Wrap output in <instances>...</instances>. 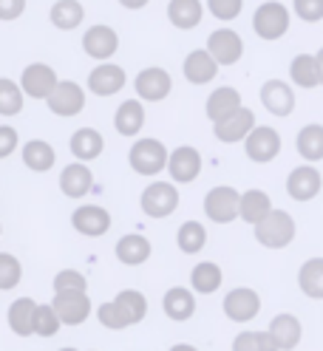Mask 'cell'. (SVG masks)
Masks as SVG:
<instances>
[{
    "instance_id": "obj_42",
    "label": "cell",
    "mask_w": 323,
    "mask_h": 351,
    "mask_svg": "<svg viewBox=\"0 0 323 351\" xmlns=\"http://www.w3.org/2000/svg\"><path fill=\"white\" fill-rule=\"evenodd\" d=\"M20 278H23V267H20V261L14 255L3 252V255H0V289H3V292L14 289L20 283Z\"/></svg>"
},
{
    "instance_id": "obj_47",
    "label": "cell",
    "mask_w": 323,
    "mask_h": 351,
    "mask_svg": "<svg viewBox=\"0 0 323 351\" xmlns=\"http://www.w3.org/2000/svg\"><path fill=\"white\" fill-rule=\"evenodd\" d=\"M14 147H17V130L12 125H3V128H0V159L12 156Z\"/></svg>"
},
{
    "instance_id": "obj_34",
    "label": "cell",
    "mask_w": 323,
    "mask_h": 351,
    "mask_svg": "<svg viewBox=\"0 0 323 351\" xmlns=\"http://www.w3.org/2000/svg\"><path fill=\"white\" fill-rule=\"evenodd\" d=\"M202 12L204 9H202L199 0H170V6H167V17H170V23H174L176 29L199 26Z\"/></svg>"
},
{
    "instance_id": "obj_24",
    "label": "cell",
    "mask_w": 323,
    "mask_h": 351,
    "mask_svg": "<svg viewBox=\"0 0 323 351\" xmlns=\"http://www.w3.org/2000/svg\"><path fill=\"white\" fill-rule=\"evenodd\" d=\"M91 184H94V176L82 162H74L60 173V190L66 193L69 199H82V195L91 190Z\"/></svg>"
},
{
    "instance_id": "obj_39",
    "label": "cell",
    "mask_w": 323,
    "mask_h": 351,
    "mask_svg": "<svg viewBox=\"0 0 323 351\" xmlns=\"http://www.w3.org/2000/svg\"><path fill=\"white\" fill-rule=\"evenodd\" d=\"M232 351H281L270 332H241L232 340Z\"/></svg>"
},
{
    "instance_id": "obj_28",
    "label": "cell",
    "mask_w": 323,
    "mask_h": 351,
    "mask_svg": "<svg viewBox=\"0 0 323 351\" xmlns=\"http://www.w3.org/2000/svg\"><path fill=\"white\" fill-rule=\"evenodd\" d=\"M102 147H105V139H102L99 130H94V128L74 130V136H71V153H74L80 162H94L99 153H102Z\"/></svg>"
},
{
    "instance_id": "obj_48",
    "label": "cell",
    "mask_w": 323,
    "mask_h": 351,
    "mask_svg": "<svg viewBox=\"0 0 323 351\" xmlns=\"http://www.w3.org/2000/svg\"><path fill=\"white\" fill-rule=\"evenodd\" d=\"M26 9V0H0V17L3 20H14Z\"/></svg>"
},
{
    "instance_id": "obj_33",
    "label": "cell",
    "mask_w": 323,
    "mask_h": 351,
    "mask_svg": "<svg viewBox=\"0 0 323 351\" xmlns=\"http://www.w3.org/2000/svg\"><path fill=\"white\" fill-rule=\"evenodd\" d=\"M298 287L307 298L323 300V258H309L298 272Z\"/></svg>"
},
{
    "instance_id": "obj_38",
    "label": "cell",
    "mask_w": 323,
    "mask_h": 351,
    "mask_svg": "<svg viewBox=\"0 0 323 351\" xmlns=\"http://www.w3.org/2000/svg\"><path fill=\"white\" fill-rule=\"evenodd\" d=\"M176 244H179V250L184 255H196L207 244V230L199 221H184L179 227V232H176Z\"/></svg>"
},
{
    "instance_id": "obj_51",
    "label": "cell",
    "mask_w": 323,
    "mask_h": 351,
    "mask_svg": "<svg viewBox=\"0 0 323 351\" xmlns=\"http://www.w3.org/2000/svg\"><path fill=\"white\" fill-rule=\"evenodd\" d=\"M318 65H320V85H323V49L318 51Z\"/></svg>"
},
{
    "instance_id": "obj_26",
    "label": "cell",
    "mask_w": 323,
    "mask_h": 351,
    "mask_svg": "<svg viewBox=\"0 0 323 351\" xmlns=\"http://www.w3.org/2000/svg\"><path fill=\"white\" fill-rule=\"evenodd\" d=\"M117 258L119 263H125V267H142V263L150 258V241L145 235H122L117 241Z\"/></svg>"
},
{
    "instance_id": "obj_2",
    "label": "cell",
    "mask_w": 323,
    "mask_h": 351,
    "mask_svg": "<svg viewBox=\"0 0 323 351\" xmlns=\"http://www.w3.org/2000/svg\"><path fill=\"white\" fill-rule=\"evenodd\" d=\"M204 213L215 224H230L235 218H241V193L235 187H213L204 195Z\"/></svg>"
},
{
    "instance_id": "obj_8",
    "label": "cell",
    "mask_w": 323,
    "mask_h": 351,
    "mask_svg": "<svg viewBox=\"0 0 323 351\" xmlns=\"http://www.w3.org/2000/svg\"><path fill=\"white\" fill-rule=\"evenodd\" d=\"M258 312H261V298H258L255 289L239 287V289L227 292V298H224V315L232 323H250V320L258 317Z\"/></svg>"
},
{
    "instance_id": "obj_17",
    "label": "cell",
    "mask_w": 323,
    "mask_h": 351,
    "mask_svg": "<svg viewBox=\"0 0 323 351\" xmlns=\"http://www.w3.org/2000/svg\"><path fill=\"white\" fill-rule=\"evenodd\" d=\"M267 332L275 337V343H278V348H281V351H292V348H298L300 337H304V326H300V320L295 315L281 312V315H275L270 320Z\"/></svg>"
},
{
    "instance_id": "obj_46",
    "label": "cell",
    "mask_w": 323,
    "mask_h": 351,
    "mask_svg": "<svg viewBox=\"0 0 323 351\" xmlns=\"http://www.w3.org/2000/svg\"><path fill=\"white\" fill-rule=\"evenodd\" d=\"M295 3V14L307 23H318L323 20V0H292Z\"/></svg>"
},
{
    "instance_id": "obj_44",
    "label": "cell",
    "mask_w": 323,
    "mask_h": 351,
    "mask_svg": "<svg viewBox=\"0 0 323 351\" xmlns=\"http://www.w3.org/2000/svg\"><path fill=\"white\" fill-rule=\"evenodd\" d=\"M97 320H99L105 328H111V332H122V328H128V323H125V317H122V312L117 309L114 300H108V303L99 306V309H97Z\"/></svg>"
},
{
    "instance_id": "obj_40",
    "label": "cell",
    "mask_w": 323,
    "mask_h": 351,
    "mask_svg": "<svg viewBox=\"0 0 323 351\" xmlns=\"http://www.w3.org/2000/svg\"><path fill=\"white\" fill-rule=\"evenodd\" d=\"M60 328H62V320L54 312V306L51 303H40L37 315H34V335L37 337H54Z\"/></svg>"
},
{
    "instance_id": "obj_49",
    "label": "cell",
    "mask_w": 323,
    "mask_h": 351,
    "mask_svg": "<svg viewBox=\"0 0 323 351\" xmlns=\"http://www.w3.org/2000/svg\"><path fill=\"white\" fill-rule=\"evenodd\" d=\"M119 3L125 9H142V6H147V0H119Z\"/></svg>"
},
{
    "instance_id": "obj_30",
    "label": "cell",
    "mask_w": 323,
    "mask_h": 351,
    "mask_svg": "<svg viewBox=\"0 0 323 351\" xmlns=\"http://www.w3.org/2000/svg\"><path fill=\"white\" fill-rule=\"evenodd\" d=\"M270 213H272V202H270V195L264 190H247V193H241V218L247 224L258 227Z\"/></svg>"
},
{
    "instance_id": "obj_16",
    "label": "cell",
    "mask_w": 323,
    "mask_h": 351,
    "mask_svg": "<svg viewBox=\"0 0 323 351\" xmlns=\"http://www.w3.org/2000/svg\"><path fill=\"white\" fill-rule=\"evenodd\" d=\"M261 102L272 117H289L295 111V94L292 88L281 80H270L261 88Z\"/></svg>"
},
{
    "instance_id": "obj_37",
    "label": "cell",
    "mask_w": 323,
    "mask_h": 351,
    "mask_svg": "<svg viewBox=\"0 0 323 351\" xmlns=\"http://www.w3.org/2000/svg\"><path fill=\"white\" fill-rule=\"evenodd\" d=\"M82 17H85V12H82V6L77 3V0H57V3L51 6V23L62 32L77 29L82 23Z\"/></svg>"
},
{
    "instance_id": "obj_1",
    "label": "cell",
    "mask_w": 323,
    "mask_h": 351,
    "mask_svg": "<svg viewBox=\"0 0 323 351\" xmlns=\"http://www.w3.org/2000/svg\"><path fill=\"white\" fill-rule=\"evenodd\" d=\"M295 232H298L295 218L287 210H272L264 221L255 227L258 244L267 247V250H284V247H289Z\"/></svg>"
},
{
    "instance_id": "obj_27",
    "label": "cell",
    "mask_w": 323,
    "mask_h": 351,
    "mask_svg": "<svg viewBox=\"0 0 323 351\" xmlns=\"http://www.w3.org/2000/svg\"><path fill=\"white\" fill-rule=\"evenodd\" d=\"M222 267L219 263H213V261H202L193 267L190 272V287L193 292H199V295H213V292H219L222 289Z\"/></svg>"
},
{
    "instance_id": "obj_12",
    "label": "cell",
    "mask_w": 323,
    "mask_h": 351,
    "mask_svg": "<svg viewBox=\"0 0 323 351\" xmlns=\"http://www.w3.org/2000/svg\"><path fill=\"white\" fill-rule=\"evenodd\" d=\"M258 125H255V114L250 111V108H241V111H235L232 117H227V119H222V122H215L213 125V134H215V139L219 142H224V145H232V142H247V136L252 134Z\"/></svg>"
},
{
    "instance_id": "obj_32",
    "label": "cell",
    "mask_w": 323,
    "mask_h": 351,
    "mask_svg": "<svg viewBox=\"0 0 323 351\" xmlns=\"http://www.w3.org/2000/svg\"><path fill=\"white\" fill-rule=\"evenodd\" d=\"M54 162H57V153H54V147H51L49 142L32 139V142L23 145V165H26L29 170L46 173V170L54 167Z\"/></svg>"
},
{
    "instance_id": "obj_6",
    "label": "cell",
    "mask_w": 323,
    "mask_h": 351,
    "mask_svg": "<svg viewBox=\"0 0 323 351\" xmlns=\"http://www.w3.org/2000/svg\"><path fill=\"white\" fill-rule=\"evenodd\" d=\"M57 85H60L57 71L46 62H32L29 69H23V77H20V88L32 99H49L57 91Z\"/></svg>"
},
{
    "instance_id": "obj_29",
    "label": "cell",
    "mask_w": 323,
    "mask_h": 351,
    "mask_svg": "<svg viewBox=\"0 0 323 351\" xmlns=\"http://www.w3.org/2000/svg\"><path fill=\"white\" fill-rule=\"evenodd\" d=\"M114 125L122 136H136L142 125H145V108L142 102L136 99H125L119 108H117V117H114Z\"/></svg>"
},
{
    "instance_id": "obj_22",
    "label": "cell",
    "mask_w": 323,
    "mask_h": 351,
    "mask_svg": "<svg viewBox=\"0 0 323 351\" xmlns=\"http://www.w3.org/2000/svg\"><path fill=\"white\" fill-rule=\"evenodd\" d=\"M241 108H244L241 105V94L235 91V88H230V85H222V88H215V91L210 94V99H207V117L215 125V122L232 117L235 111H241Z\"/></svg>"
},
{
    "instance_id": "obj_50",
    "label": "cell",
    "mask_w": 323,
    "mask_h": 351,
    "mask_svg": "<svg viewBox=\"0 0 323 351\" xmlns=\"http://www.w3.org/2000/svg\"><path fill=\"white\" fill-rule=\"evenodd\" d=\"M170 351H199V348H196V346H190V343H176Z\"/></svg>"
},
{
    "instance_id": "obj_43",
    "label": "cell",
    "mask_w": 323,
    "mask_h": 351,
    "mask_svg": "<svg viewBox=\"0 0 323 351\" xmlns=\"http://www.w3.org/2000/svg\"><path fill=\"white\" fill-rule=\"evenodd\" d=\"M88 289V280H85L82 272L77 269H62L54 275V295L60 292H85Z\"/></svg>"
},
{
    "instance_id": "obj_36",
    "label": "cell",
    "mask_w": 323,
    "mask_h": 351,
    "mask_svg": "<svg viewBox=\"0 0 323 351\" xmlns=\"http://www.w3.org/2000/svg\"><path fill=\"white\" fill-rule=\"evenodd\" d=\"M298 153L307 162H320L323 159V125H307L298 134Z\"/></svg>"
},
{
    "instance_id": "obj_4",
    "label": "cell",
    "mask_w": 323,
    "mask_h": 351,
    "mask_svg": "<svg viewBox=\"0 0 323 351\" xmlns=\"http://www.w3.org/2000/svg\"><path fill=\"white\" fill-rule=\"evenodd\" d=\"M128 162H131V167L139 176H156L167 167L170 153L159 139H139L131 147V153H128Z\"/></svg>"
},
{
    "instance_id": "obj_3",
    "label": "cell",
    "mask_w": 323,
    "mask_h": 351,
    "mask_svg": "<svg viewBox=\"0 0 323 351\" xmlns=\"http://www.w3.org/2000/svg\"><path fill=\"white\" fill-rule=\"evenodd\" d=\"M252 29L261 40H281L289 32V9L278 0L261 3L252 14Z\"/></svg>"
},
{
    "instance_id": "obj_19",
    "label": "cell",
    "mask_w": 323,
    "mask_h": 351,
    "mask_svg": "<svg viewBox=\"0 0 323 351\" xmlns=\"http://www.w3.org/2000/svg\"><path fill=\"white\" fill-rule=\"evenodd\" d=\"M170 88H174V82H170V74L165 69H145L136 77V94L147 102L165 99L170 94Z\"/></svg>"
},
{
    "instance_id": "obj_10",
    "label": "cell",
    "mask_w": 323,
    "mask_h": 351,
    "mask_svg": "<svg viewBox=\"0 0 323 351\" xmlns=\"http://www.w3.org/2000/svg\"><path fill=\"white\" fill-rule=\"evenodd\" d=\"M167 170H170V179L176 184H190L199 179L202 173V153L190 145H182L170 153V162H167Z\"/></svg>"
},
{
    "instance_id": "obj_13",
    "label": "cell",
    "mask_w": 323,
    "mask_h": 351,
    "mask_svg": "<svg viewBox=\"0 0 323 351\" xmlns=\"http://www.w3.org/2000/svg\"><path fill=\"white\" fill-rule=\"evenodd\" d=\"M320 187H323V179H320L318 167H312V165H300L287 176V193L295 202H312L320 193Z\"/></svg>"
},
{
    "instance_id": "obj_5",
    "label": "cell",
    "mask_w": 323,
    "mask_h": 351,
    "mask_svg": "<svg viewBox=\"0 0 323 351\" xmlns=\"http://www.w3.org/2000/svg\"><path fill=\"white\" fill-rule=\"evenodd\" d=\"M139 204H142L145 215H150V218H167L179 207V190L167 182H154L145 187Z\"/></svg>"
},
{
    "instance_id": "obj_23",
    "label": "cell",
    "mask_w": 323,
    "mask_h": 351,
    "mask_svg": "<svg viewBox=\"0 0 323 351\" xmlns=\"http://www.w3.org/2000/svg\"><path fill=\"white\" fill-rule=\"evenodd\" d=\"M219 74V62L213 60V54L207 49H196L184 57V77L193 85H204Z\"/></svg>"
},
{
    "instance_id": "obj_25",
    "label": "cell",
    "mask_w": 323,
    "mask_h": 351,
    "mask_svg": "<svg viewBox=\"0 0 323 351\" xmlns=\"http://www.w3.org/2000/svg\"><path fill=\"white\" fill-rule=\"evenodd\" d=\"M37 306L32 298H17L12 306H9V326L17 337H32L34 335V315H37Z\"/></svg>"
},
{
    "instance_id": "obj_11",
    "label": "cell",
    "mask_w": 323,
    "mask_h": 351,
    "mask_svg": "<svg viewBox=\"0 0 323 351\" xmlns=\"http://www.w3.org/2000/svg\"><path fill=\"white\" fill-rule=\"evenodd\" d=\"M71 227L80 232V235H88V238H99L111 230V213L105 207H97V204H82L71 213Z\"/></svg>"
},
{
    "instance_id": "obj_15",
    "label": "cell",
    "mask_w": 323,
    "mask_h": 351,
    "mask_svg": "<svg viewBox=\"0 0 323 351\" xmlns=\"http://www.w3.org/2000/svg\"><path fill=\"white\" fill-rule=\"evenodd\" d=\"M49 108L57 114V117H77L82 108H85V94H82V88L71 80L66 82H60L57 85V91L49 97Z\"/></svg>"
},
{
    "instance_id": "obj_31",
    "label": "cell",
    "mask_w": 323,
    "mask_h": 351,
    "mask_svg": "<svg viewBox=\"0 0 323 351\" xmlns=\"http://www.w3.org/2000/svg\"><path fill=\"white\" fill-rule=\"evenodd\" d=\"M114 303H117V309L122 312V317H125L128 326L142 323L145 315H147V298H145L139 289H122V292L114 298Z\"/></svg>"
},
{
    "instance_id": "obj_18",
    "label": "cell",
    "mask_w": 323,
    "mask_h": 351,
    "mask_svg": "<svg viewBox=\"0 0 323 351\" xmlns=\"http://www.w3.org/2000/svg\"><path fill=\"white\" fill-rule=\"evenodd\" d=\"M82 49L88 51V57H94V60H108V57H114V51L119 49V37L111 26H91L82 37Z\"/></svg>"
},
{
    "instance_id": "obj_14",
    "label": "cell",
    "mask_w": 323,
    "mask_h": 351,
    "mask_svg": "<svg viewBox=\"0 0 323 351\" xmlns=\"http://www.w3.org/2000/svg\"><path fill=\"white\" fill-rule=\"evenodd\" d=\"M207 51L213 54V60L219 65H232L239 62L244 54V43L232 29H219L207 37Z\"/></svg>"
},
{
    "instance_id": "obj_41",
    "label": "cell",
    "mask_w": 323,
    "mask_h": 351,
    "mask_svg": "<svg viewBox=\"0 0 323 351\" xmlns=\"http://www.w3.org/2000/svg\"><path fill=\"white\" fill-rule=\"evenodd\" d=\"M23 111V88H17L12 80H0V114L14 117Z\"/></svg>"
},
{
    "instance_id": "obj_21",
    "label": "cell",
    "mask_w": 323,
    "mask_h": 351,
    "mask_svg": "<svg viewBox=\"0 0 323 351\" xmlns=\"http://www.w3.org/2000/svg\"><path fill=\"white\" fill-rule=\"evenodd\" d=\"M162 309L174 323H184V320H190L193 315H196V298H193V292L184 289V287H174V289L165 292Z\"/></svg>"
},
{
    "instance_id": "obj_52",
    "label": "cell",
    "mask_w": 323,
    "mask_h": 351,
    "mask_svg": "<svg viewBox=\"0 0 323 351\" xmlns=\"http://www.w3.org/2000/svg\"><path fill=\"white\" fill-rule=\"evenodd\" d=\"M60 351H80V348H60Z\"/></svg>"
},
{
    "instance_id": "obj_35",
    "label": "cell",
    "mask_w": 323,
    "mask_h": 351,
    "mask_svg": "<svg viewBox=\"0 0 323 351\" xmlns=\"http://www.w3.org/2000/svg\"><path fill=\"white\" fill-rule=\"evenodd\" d=\"M289 77L295 85L300 88H315L320 82V65H318V57L312 54H298L292 62H289Z\"/></svg>"
},
{
    "instance_id": "obj_45",
    "label": "cell",
    "mask_w": 323,
    "mask_h": 351,
    "mask_svg": "<svg viewBox=\"0 0 323 351\" xmlns=\"http://www.w3.org/2000/svg\"><path fill=\"white\" fill-rule=\"evenodd\" d=\"M207 9L219 20H235L244 9V0H207Z\"/></svg>"
},
{
    "instance_id": "obj_7",
    "label": "cell",
    "mask_w": 323,
    "mask_h": 351,
    "mask_svg": "<svg viewBox=\"0 0 323 351\" xmlns=\"http://www.w3.org/2000/svg\"><path fill=\"white\" fill-rule=\"evenodd\" d=\"M244 150H247L250 162L267 165V162H272L278 156V153H281V134L272 130V128H267V125H258L252 134L247 136Z\"/></svg>"
},
{
    "instance_id": "obj_20",
    "label": "cell",
    "mask_w": 323,
    "mask_h": 351,
    "mask_svg": "<svg viewBox=\"0 0 323 351\" xmlns=\"http://www.w3.org/2000/svg\"><path fill=\"white\" fill-rule=\"evenodd\" d=\"M122 85H125V71L111 62L97 65V69L88 74V88L97 97H111V94L122 91Z\"/></svg>"
},
{
    "instance_id": "obj_9",
    "label": "cell",
    "mask_w": 323,
    "mask_h": 351,
    "mask_svg": "<svg viewBox=\"0 0 323 351\" xmlns=\"http://www.w3.org/2000/svg\"><path fill=\"white\" fill-rule=\"evenodd\" d=\"M51 306L60 315L62 326H82L91 317V300L85 292H60V295H54Z\"/></svg>"
}]
</instances>
